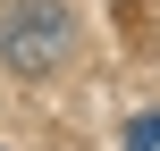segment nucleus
Segmentation results:
<instances>
[{"instance_id":"nucleus-1","label":"nucleus","mask_w":160,"mask_h":151,"mask_svg":"<svg viewBox=\"0 0 160 151\" xmlns=\"http://www.w3.org/2000/svg\"><path fill=\"white\" fill-rule=\"evenodd\" d=\"M0 59L17 76H51L68 59V8L59 0H8L0 8Z\"/></svg>"},{"instance_id":"nucleus-2","label":"nucleus","mask_w":160,"mask_h":151,"mask_svg":"<svg viewBox=\"0 0 160 151\" xmlns=\"http://www.w3.org/2000/svg\"><path fill=\"white\" fill-rule=\"evenodd\" d=\"M127 151H160V109H143V118L127 126Z\"/></svg>"}]
</instances>
